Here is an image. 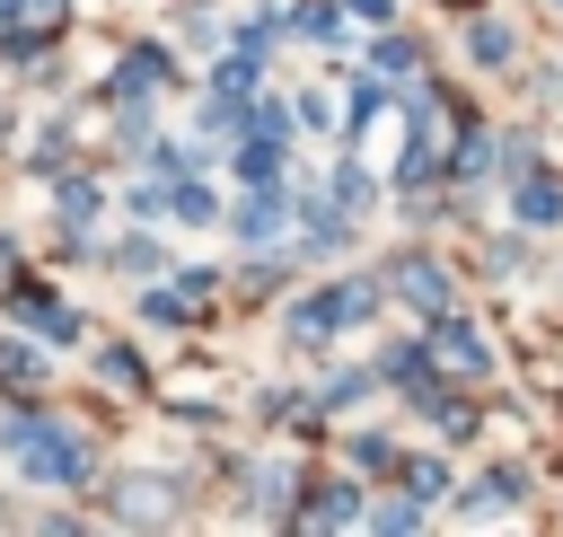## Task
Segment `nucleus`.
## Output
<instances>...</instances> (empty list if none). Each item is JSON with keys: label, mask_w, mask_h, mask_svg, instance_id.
I'll return each mask as SVG.
<instances>
[{"label": "nucleus", "mask_w": 563, "mask_h": 537, "mask_svg": "<svg viewBox=\"0 0 563 537\" xmlns=\"http://www.w3.org/2000/svg\"><path fill=\"white\" fill-rule=\"evenodd\" d=\"M9 458L35 484H79L88 475V440H70L62 423H9Z\"/></svg>", "instance_id": "1"}, {"label": "nucleus", "mask_w": 563, "mask_h": 537, "mask_svg": "<svg viewBox=\"0 0 563 537\" xmlns=\"http://www.w3.org/2000/svg\"><path fill=\"white\" fill-rule=\"evenodd\" d=\"M387 282H396V299H405V308H422V317H440V308H449V273H440V264H422V255H405Z\"/></svg>", "instance_id": "2"}, {"label": "nucleus", "mask_w": 563, "mask_h": 537, "mask_svg": "<svg viewBox=\"0 0 563 537\" xmlns=\"http://www.w3.org/2000/svg\"><path fill=\"white\" fill-rule=\"evenodd\" d=\"M519 220H528V229H563V185H554V176H528V185H519Z\"/></svg>", "instance_id": "3"}, {"label": "nucleus", "mask_w": 563, "mask_h": 537, "mask_svg": "<svg viewBox=\"0 0 563 537\" xmlns=\"http://www.w3.org/2000/svg\"><path fill=\"white\" fill-rule=\"evenodd\" d=\"M440 352H449V370H457V379L493 370V361H484V335H475V326H440Z\"/></svg>", "instance_id": "4"}, {"label": "nucleus", "mask_w": 563, "mask_h": 537, "mask_svg": "<svg viewBox=\"0 0 563 537\" xmlns=\"http://www.w3.org/2000/svg\"><path fill=\"white\" fill-rule=\"evenodd\" d=\"M158 79H167V53H132L114 88H123V97H141V88H158Z\"/></svg>", "instance_id": "5"}, {"label": "nucleus", "mask_w": 563, "mask_h": 537, "mask_svg": "<svg viewBox=\"0 0 563 537\" xmlns=\"http://www.w3.org/2000/svg\"><path fill=\"white\" fill-rule=\"evenodd\" d=\"M273 229H282V202H273V194H255V202L238 211V238H255V246H264Z\"/></svg>", "instance_id": "6"}, {"label": "nucleus", "mask_w": 563, "mask_h": 537, "mask_svg": "<svg viewBox=\"0 0 563 537\" xmlns=\"http://www.w3.org/2000/svg\"><path fill=\"white\" fill-rule=\"evenodd\" d=\"M466 53H475V62H510V26H475Z\"/></svg>", "instance_id": "7"}, {"label": "nucleus", "mask_w": 563, "mask_h": 537, "mask_svg": "<svg viewBox=\"0 0 563 537\" xmlns=\"http://www.w3.org/2000/svg\"><path fill=\"white\" fill-rule=\"evenodd\" d=\"M317 519H361V493H352V484H334V493H317Z\"/></svg>", "instance_id": "8"}, {"label": "nucleus", "mask_w": 563, "mask_h": 537, "mask_svg": "<svg viewBox=\"0 0 563 537\" xmlns=\"http://www.w3.org/2000/svg\"><path fill=\"white\" fill-rule=\"evenodd\" d=\"M167 202H176V220H211V194H202V185H176Z\"/></svg>", "instance_id": "9"}, {"label": "nucleus", "mask_w": 563, "mask_h": 537, "mask_svg": "<svg viewBox=\"0 0 563 537\" xmlns=\"http://www.w3.org/2000/svg\"><path fill=\"white\" fill-rule=\"evenodd\" d=\"M35 370H44V361H35L26 343H9V352H0V379H35Z\"/></svg>", "instance_id": "10"}]
</instances>
